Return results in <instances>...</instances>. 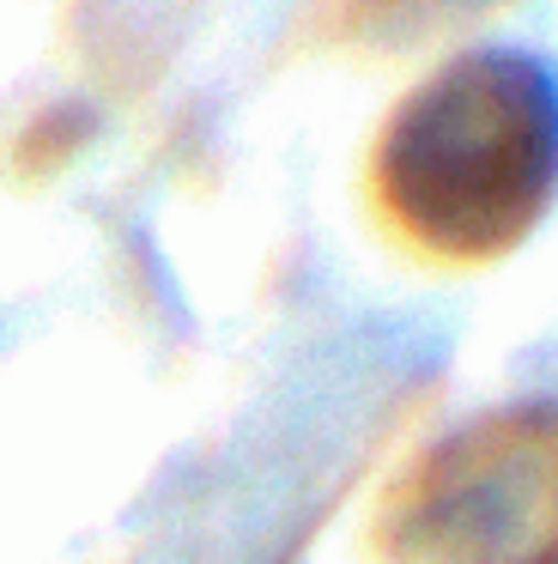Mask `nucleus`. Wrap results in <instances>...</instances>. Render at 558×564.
I'll return each mask as SVG.
<instances>
[{"instance_id": "obj_1", "label": "nucleus", "mask_w": 558, "mask_h": 564, "mask_svg": "<svg viewBox=\"0 0 558 564\" xmlns=\"http://www.w3.org/2000/svg\"><path fill=\"white\" fill-rule=\"evenodd\" d=\"M371 188L425 256H509L558 200V67L509 43L455 55L395 104Z\"/></svg>"}, {"instance_id": "obj_2", "label": "nucleus", "mask_w": 558, "mask_h": 564, "mask_svg": "<svg viewBox=\"0 0 558 564\" xmlns=\"http://www.w3.org/2000/svg\"><path fill=\"white\" fill-rule=\"evenodd\" d=\"M480 564H558V401H528L480 498Z\"/></svg>"}]
</instances>
